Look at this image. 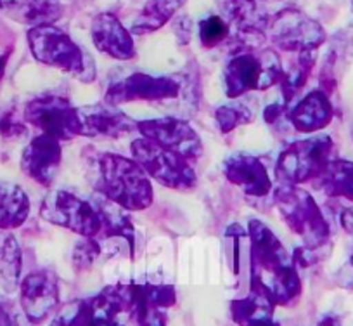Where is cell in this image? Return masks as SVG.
<instances>
[{"label": "cell", "mask_w": 353, "mask_h": 326, "mask_svg": "<svg viewBox=\"0 0 353 326\" xmlns=\"http://www.w3.org/2000/svg\"><path fill=\"white\" fill-rule=\"evenodd\" d=\"M251 290L269 297L276 305H288L301 294V278L294 257L283 241L261 220H250Z\"/></svg>", "instance_id": "6da1fadb"}, {"label": "cell", "mask_w": 353, "mask_h": 326, "mask_svg": "<svg viewBox=\"0 0 353 326\" xmlns=\"http://www.w3.org/2000/svg\"><path fill=\"white\" fill-rule=\"evenodd\" d=\"M99 193L127 212L149 209L154 191L149 175L134 158L104 153L99 158Z\"/></svg>", "instance_id": "7a4b0ae2"}, {"label": "cell", "mask_w": 353, "mask_h": 326, "mask_svg": "<svg viewBox=\"0 0 353 326\" xmlns=\"http://www.w3.org/2000/svg\"><path fill=\"white\" fill-rule=\"evenodd\" d=\"M28 47L32 56L46 66L56 68L83 84L96 80V63L92 56L56 25H42L28 30Z\"/></svg>", "instance_id": "3957f363"}, {"label": "cell", "mask_w": 353, "mask_h": 326, "mask_svg": "<svg viewBox=\"0 0 353 326\" xmlns=\"http://www.w3.org/2000/svg\"><path fill=\"white\" fill-rule=\"evenodd\" d=\"M284 75L283 63L276 50L239 49L229 57L223 68V87L230 99L244 96L253 90H267L281 84Z\"/></svg>", "instance_id": "277c9868"}, {"label": "cell", "mask_w": 353, "mask_h": 326, "mask_svg": "<svg viewBox=\"0 0 353 326\" xmlns=\"http://www.w3.org/2000/svg\"><path fill=\"white\" fill-rule=\"evenodd\" d=\"M334 142L329 135L301 139L288 146L276 163V174L284 184L300 186L322 179L334 162Z\"/></svg>", "instance_id": "5b68a950"}, {"label": "cell", "mask_w": 353, "mask_h": 326, "mask_svg": "<svg viewBox=\"0 0 353 326\" xmlns=\"http://www.w3.org/2000/svg\"><path fill=\"white\" fill-rule=\"evenodd\" d=\"M274 202L286 226L303 238L307 247H324L331 234V226L310 193L300 186L283 182L274 191Z\"/></svg>", "instance_id": "8992f818"}, {"label": "cell", "mask_w": 353, "mask_h": 326, "mask_svg": "<svg viewBox=\"0 0 353 326\" xmlns=\"http://www.w3.org/2000/svg\"><path fill=\"white\" fill-rule=\"evenodd\" d=\"M132 156L149 179H154L165 188L185 191L194 189L198 184V175L189 160L149 139H135L132 142Z\"/></svg>", "instance_id": "52a82bcc"}, {"label": "cell", "mask_w": 353, "mask_h": 326, "mask_svg": "<svg viewBox=\"0 0 353 326\" xmlns=\"http://www.w3.org/2000/svg\"><path fill=\"white\" fill-rule=\"evenodd\" d=\"M267 37L272 46L286 52H310L325 42L321 23L296 8L277 11L267 25Z\"/></svg>", "instance_id": "ba28073f"}, {"label": "cell", "mask_w": 353, "mask_h": 326, "mask_svg": "<svg viewBox=\"0 0 353 326\" xmlns=\"http://www.w3.org/2000/svg\"><path fill=\"white\" fill-rule=\"evenodd\" d=\"M23 117L26 124L57 141H71L77 135H81L80 108L56 94L33 97L26 103Z\"/></svg>", "instance_id": "9c48e42d"}, {"label": "cell", "mask_w": 353, "mask_h": 326, "mask_svg": "<svg viewBox=\"0 0 353 326\" xmlns=\"http://www.w3.org/2000/svg\"><path fill=\"white\" fill-rule=\"evenodd\" d=\"M40 215L43 220L70 229L81 238H96L103 231L96 203L80 198L70 191H54L43 200Z\"/></svg>", "instance_id": "30bf717a"}, {"label": "cell", "mask_w": 353, "mask_h": 326, "mask_svg": "<svg viewBox=\"0 0 353 326\" xmlns=\"http://www.w3.org/2000/svg\"><path fill=\"white\" fill-rule=\"evenodd\" d=\"M182 93L179 78L168 75H149L137 71L123 77L121 80L111 82L106 90V103L120 106L125 103H159V101L176 99Z\"/></svg>", "instance_id": "8fae6325"}, {"label": "cell", "mask_w": 353, "mask_h": 326, "mask_svg": "<svg viewBox=\"0 0 353 326\" xmlns=\"http://www.w3.org/2000/svg\"><path fill=\"white\" fill-rule=\"evenodd\" d=\"M141 137L149 139L159 146L179 153L189 162H196L203 155V142L198 132L181 118H152L137 122Z\"/></svg>", "instance_id": "7c38bea8"}, {"label": "cell", "mask_w": 353, "mask_h": 326, "mask_svg": "<svg viewBox=\"0 0 353 326\" xmlns=\"http://www.w3.org/2000/svg\"><path fill=\"white\" fill-rule=\"evenodd\" d=\"M21 307L32 325L46 321L59 304V287L56 274L50 271H35L26 274L19 283Z\"/></svg>", "instance_id": "4fadbf2b"}, {"label": "cell", "mask_w": 353, "mask_h": 326, "mask_svg": "<svg viewBox=\"0 0 353 326\" xmlns=\"http://www.w3.org/2000/svg\"><path fill=\"white\" fill-rule=\"evenodd\" d=\"M61 158H63L61 141L50 135L39 134L23 151L21 171L37 184L50 188L61 169Z\"/></svg>", "instance_id": "5bb4252c"}, {"label": "cell", "mask_w": 353, "mask_h": 326, "mask_svg": "<svg viewBox=\"0 0 353 326\" xmlns=\"http://www.w3.org/2000/svg\"><path fill=\"white\" fill-rule=\"evenodd\" d=\"M223 174L230 184L237 186L248 196H267L274 191L269 171L260 158L246 153H236L223 163Z\"/></svg>", "instance_id": "9a60e30c"}, {"label": "cell", "mask_w": 353, "mask_h": 326, "mask_svg": "<svg viewBox=\"0 0 353 326\" xmlns=\"http://www.w3.org/2000/svg\"><path fill=\"white\" fill-rule=\"evenodd\" d=\"M81 135L96 139H117L137 128V122L113 104L80 108Z\"/></svg>", "instance_id": "2e32d148"}, {"label": "cell", "mask_w": 353, "mask_h": 326, "mask_svg": "<svg viewBox=\"0 0 353 326\" xmlns=\"http://www.w3.org/2000/svg\"><path fill=\"white\" fill-rule=\"evenodd\" d=\"M90 35L96 49L113 59L130 61L135 57L134 37L113 12L97 15L92 21Z\"/></svg>", "instance_id": "e0dca14e"}, {"label": "cell", "mask_w": 353, "mask_h": 326, "mask_svg": "<svg viewBox=\"0 0 353 326\" xmlns=\"http://www.w3.org/2000/svg\"><path fill=\"white\" fill-rule=\"evenodd\" d=\"M288 122L301 134H314L327 127L334 117L329 94L322 89L308 93L300 103L286 113Z\"/></svg>", "instance_id": "ac0fdd59"}, {"label": "cell", "mask_w": 353, "mask_h": 326, "mask_svg": "<svg viewBox=\"0 0 353 326\" xmlns=\"http://www.w3.org/2000/svg\"><path fill=\"white\" fill-rule=\"evenodd\" d=\"M0 11L30 28L54 25L64 12L59 0H0Z\"/></svg>", "instance_id": "d6986e66"}, {"label": "cell", "mask_w": 353, "mask_h": 326, "mask_svg": "<svg viewBox=\"0 0 353 326\" xmlns=\"http://www.w3.org/2000/svg\"><path fill=\"white\" fill-rule=\"evenodd\" d=\"M30 198L21 186L0 181V231L21 227L30 215Z\"/></svg>", "instance_id": "ffe728a7"}, {"label": "cell", "mask_w": 353, "mask_h": 326, "mask_svg": "<svg viewBox=\"0 0 353 326\" xmlns=\"http://www.w3.org/2000/svg\"><path fill=\"white\" fill-rule=\"evenodd\" d=\"M277 305L256 290H250L244 298H236L230 304L232 319L237 326H256L263 321L274 319Z\"/></svg>", "instance_id": "44dd1931"}, {"label": "cell", "mask_w": 353, "mask_h": 326, "mask_svg": "<svg viewBox=\"0 0 353 326\" xmlns=\"http://www.w3.org/2000/svg\"><path fill=\"white\" fill-rule=\"evenodd\" d=\"M188 0H149L132 25V33L148 35L172 21Z\"/></svg>", "instance_id": "7402d4cb"}, {"label": "cell", "mask_w": 353, "mask_h": 326, "mask_svg": "<svg viewBox=\"0 0 353 326\" xmlns=\"http://www.w3.org/2000/svg\"><path fill=\"white\" fill-rule=\"evenodd\" d=\"M23 256L19 243L12 234L0 238V287L14 291L21 283Z\"/></svg>", "instance_id": "603a6c76"}, {"label": "cell", "mask_w": 353, "mask_h": 326, "mask_svg": "<svg viewBox=\"0 0 353 326\" xmlns=\"http://www.w3.org/2000/svg\"><path fill=\"white\" fill-rule=\"evenodd\" d=\"M97 210H99L101 220H103V229L106 231L108 236L123 238L127 240L128 247H130V256L134 257V238H135V227L132 224L130 217L127 215V210L118 207L117 203L110 202L103 196V200L96 202Z\"/></svg>", "instance_id": "cb8c5ba5"}, {"label": "cell", "mask_w": 353, "mask_h": 326, "mask_svg": "<svg viewBox=\"0 0 353 326\" xmlns=\"http://www.w3.org/2000/svg\"><path fill=\"white\" fill-rule=\"evenodd\" d=\"M315 61H317V50H310V52H300L296 59L284 70L283 80H281V90H283V103L290 104L291 99L300 93L305 87V84L310 78L312 71H314Z\"/></svg>", "instance_id": "d4e9b609"}, {"label": "cell", "mask_w": 353, "mask_h": 326, "mask_svg": "<svg viewBox=\"0 0 353 326\" xmlns=\"http://www.w3.org/2000/svg\"><path fill=\"white\" fill-rule=\"evenodd\" d=\"M322 186L327 195L353 203V162L334 160L322 178Z\"/></svg>", "instance_id": "484cf974"}, {"label": "cell", "mask_w": 353, "mask_h": 326, "mask_svg": "<svg viewBox=\"0 0 353 326\" xmlns=\"http://www.w3.org/2000/svg\"><path fill=\"white\" fill-rule=\"evenodd\" d=\"M230 23L223 16H208L199 23V42L205 49H215L229 40Z\"/></svg>", "instance_id": "4316f807"}, {"label": "cell", "mask_w": 353, "mask_h": 326, "mask_svg": "<svg viewBox=\"0 0 353 326\" xmlns=\"http://www.w3.org/2000/svg\"><path fill=\"white\" fill-rule=\"evenodd\" d=\"M216 125H219L222 134L236 131L237 127L244 124H250L253 120V113L244 104H223L215 111Z\"/></svg>", "instance_id": "83f0119b"}, {"label": "cell", "mask_w": 353, "mask_h": 326, "mask_svg": "<svg viewBox=\"0 0 353 326\" xmlns=\"http://www.w3.org/2000/svg\"><path fill=\"white\" fill-rule=\"evenodd\" d=\"M101 253V245L97 243L96 238H83L78 241L73 250V267L77 271H85L96 262Z\"/></svg>", "instance_id": "f1b7e54d"}, {"label": "cell", "mask_w": 353, "mask_h": 326, "mask_svg": "<svg viewBox=\"0 0 353 326\" xmlns=\"http://www.w3.org/2000/svg\"><path fill=\"white\" fill-rule=\"evenodd\" d=\"M83 326H125L117 321V316L108 314L106 311L97 307L92 298L85 300V321Z\"/></svg>", "instance_id": "f546056e"}, {"label": "cell", "mask_w": 353, "mask_h": 326, "mask_svg": "<svg viewBox=\"0 0 353 326\" xmlns=\"http://www.w3.org/2000/svg\"><path fill=\"white\" fill-rule=\"evenodd\" d=\"M85 321V300L77 302L70 305L64 312H61L59 318L52 323V326H83Z\"/></svg>", "instance_id": "4dcf8cb0"}, {"label": "cell", "mask_w": 353, "mask_h": 326, "mask_svg": "<svg viewBox=\"0 0 353 326\" xmlns=\"http://www.w3.org/2000/svg\"><path fill=\"white\" fill-rule=\"evenodd\" d=\"M173 30H175L176 37H179V42H181L182 46L191 42L192 21L188 18V16H179V18L175 19V26H173Z\"/></svg>", "instance_id": "1f68e13d"}, {"label": "cell", "mask_w": 353, "mask_h": 326, "mask_svg": "<svg viewBox=\"0 0 353 326\" xmlns=\"http://www.w3.org/2000/svg\"><path fill=\"white\" fill-rule=\"evenodd\" d=\"M286 106L288 104H284V103L270 104V106L263 111V118L269 122V124H274V122H277L281 117H284V115L288 113Z\"/></svg>", "instance_id": "d6a6232c"}, {"label": "cell", "mask_w": 353, "mask_h": 326, "mask_svg": "<svg viewBox=\"0 0 353 326\" xmlns=\"http://www.w3.org/2000/svg\"><path fill=\"white\" fill-rule=\"evenodd\" d=\"M0 326H19L14 316L9 312V309L0 302Z\"/></svg>", "instance_id": "836d02e7"}, {"label": "cell", "mask_w": 353, "mask_h": 326, "mask_svg": "<svg viewBox=\"0 0 353 326\" xmlns=\"http://www.w3.org/2000/svg\"><path fill=\"white\" fill-rule=\"evenodd\" d=\"M341 226L345 227L348 233H353V209L345 210L341 213Z\"/></svg>", "instance_id": "e575fe53"}, {"label": "cell", "mask_w": 353, "mask_h": 326, "mask_svg": "<svg viewBox=\"0 0 353 326\" xmlns=\"http://www.w3.org/2000/svg\"><path fill=\"white\" fill-rule=\"evenodd\" d=\"M9 56H11V52H9V50L6 54H0V82H2V78H4V75H6V68H8Z\"/></svg>", "instance_id": "d590c367"}, {"label": "cell", "mask_w": 353, "mask_h": 326, "mask_svg": "<svg viewBox=\"0 0 353 326\" xmlns=\"http://www.w3.org/2000/svg\"><path fill=\"white\" fill-rule=\"evenodd\" d=\"M345 271H348V283L353 285V256L350 257V260H348V264H346Z\"/></svg>", "instance_id": "8d00e7d4"}, {"label": "cell", "mask_w": 353, "mask_h": 326, "mask_svg": "<svg viewBox=\"0 0 353 326\" xmlns=\"http://www.w3.org/2000/svg\"><path fill=\"white\" fill-rule=\"evenodd\" d=\"M319 326H339V321L336 318H325L322 319Z\"/></svg>", "instance_id": "74e56055"}, {"label": "cell", "mask_w": 353, "mask_h": 326, "mask_svg": "<svg viewBox=\"0 0 353 326\" xmlns=\"http://www.w3.org/2000/svg\"><path fill=\"white\" fill-rule=\"evenodd\" d=\"M256 326H281V325L277 321H274V319H269V321H263Z\"/></svg>", "instance_id": "f35d334b"}]
</instances>
